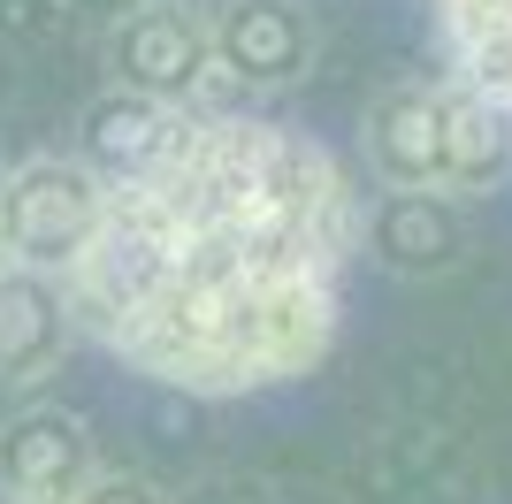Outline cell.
<instances>
[{
  "mask_svg": "<svg viewBox=\"0 0 512 504\" xmlns=\"http://www.w3.org/2000/svg\"><path fill=\"white\" fill-rule=\"evenodd\" d=\"M100 184L62 275L77 336L184 398H260L329 359L367 207L321 138L184 107L146 168Z\"/></svg>",
  "mask_w": 512,
  "mask_h": 504,
  "instance_id": "1",
  "label": "cell"
},
{
  "mask_svg": "<svg viewBox=\"0 0 512 504\" xmlns=\"http://www.w3.org/2000/svg\"><path fill=\"white\" fill-rule=\"evenodd\" d=\"M100 176L77 153H31L0 176V268H31L62 283L69 260L100 230Z\"/></svg>",
  "mask_w": 512,
  "mask_h": 504,
  "instance_id": "2",
  "label": "cell"
},
{
  "mask_svg": "<svg viewBox=\"0 0 512 504\" xmlns=\"http://www.w3.org/2000/svg\"><path fill=\"white\" fill-rule=\"evenodd\" d=\"M207 62L237 107H253L314 69V23L299 0H222L207 16Z\"/></svg>",
  "mask_w": 512,
  "mask_h": 504,
  "instance_id": "3",
  "label": "cell"
},
{
  "mask_svg": "<svg viewBox=\"0 0 512 504\" xmlns=\"http://www.w3.org/2000/svg\"><path fill=\"white\" fill-rule=\"evenodd\" d=\"M107 69H115V92H138V100H161V107H192L199 77H207V16L184 8V0L130 8L107 31Z\"/></svg>",
  "mask_w": 512,
  "mask_h": 504,
  "instance_id": "4",
  "label": "cell"
},
{
  "mask_svg": "<svg viewBox=\"0 0 512 504\" xmlns=\"http://www.w3.org/2000/svg\"><path fill=\"white\" fill-rule=\"evenodd\" d=\"M360 146L383 191H444V77H398L360 115Z\"/></svg>",
  "mask_w": 512,
  "mask_h": 504,
  "instance_id": "5",
  "label": "cell"
},
{
  "mask_svg": "<svg viewBox=\"0 0 512 504\" xmlns=\"http://www.w3.org/2000/svg\"><path fill=\"white\" fill-rule=\"evenodd\" d=\"M92 474V428L69 405H23L0 420V504H69Z\"/></svg>",
  "mask_w": 512,
  "mask_h": 504,
  "instance_id": "6",
  "label": "cell"
},
{
  "mask_svg": "<svg viewBox=\"0 0 512 504\" xmlns=\"http://www.w3.org/2000/svg\"><path fill=\"white\" fill-rule=\"evenodd\" d=\"M360 245L375 252L390 275H413V283L451 275V268L474 252L467 199H451V191H375Z\"/></svg>",
  "mask_w": 512,
  "mask_h": 504,
  "instance_id": "7",
  "label": "cell"
},
{
  "mask_svg": "<svg viewBox=\"0 0 512 504\" xmlns=\"http://www.w3.org/2000/svg\"><path fill=\"white\" fill-rule=\"evenodd\" d=\"M444 46V77H459L512 138V0H421Z\"/></svg>",
  "mask_w": 512,
  "mask_h": 504,
  "instance_id": "8",
  "label": "cell"
},
{
  "mask_svg": "<svg viewBox=\"0 0 512 504\" xmlns=\"http://www.w3.org/2000/svg\"><path fill=\"white\" fill-rule=\"evenodd\" d=\"M69 306L54 275L0 268V390H31L62 367L69 352Z\"/></svg>",
  "mask_w": 512,
  "mask_h": 504,
  "instance_id": "9",
  "label": "cell"
},
{
  "mask_svg": "<svg viewBox=\"0 0 512 504\" xmlns=\"http://www.w3.org/2000/svg\"><path fill=\"white\" fill-rule=\"evenodd\" d=\"M176 115L184 107H161V100H138V92H100V100L85 107V146H77V161L92 168V176H130V168H146L153 153H161V138L176 130Z\"/></svg>",
  "mask_w": 512,
  "mask_h": 504,
  "instance_id": "10",
  "label": "cell"
},
{
  "mask_svg": "<svg viewBox=\"0 0 512 504\" xmlns=\"http://www.w3.org/2000/svg\"><path fill=\"white\" fill-rule=\"evenodd\" d=\"M505 168H512V138L490 115V100H474L459 77H444V191L451 199H474Z\"/></svg>",
  "mask_w": 512,
  "mask_h": 504,
  "instance_id": "11",
  "label": "cell"
},
{
  "mask_svg": "<svg viewBox=\"0 0 512 504\" xmlns=\"http://www.w3.org/2000/svg\"><path fill=\"white\" fill-rule=\"evenodd\" d=\"M69 504H169V497H161V482L130 474V466H100V474H92Z\"/></svg>",
  "mask_w": 512,
  "mask_h": 504,
  "instance_id": "12",
  "label": "cell"
}]
</instances>
